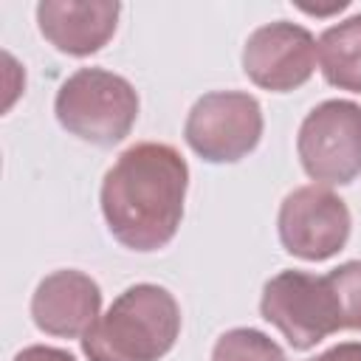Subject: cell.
Instances as JSON below:
<instances>
[{
  "mask_svg": "<svg viewBox=\"0 0 361 361\" xmlns=\"http://www.w3.org/2000/svg\"><path fill=\"white\" fill-rule=\"evenodd\" d=\"M189 166L158 141L127 147L102 180V214L110 234L130 251L164 248L183 220Z\"/></svg>",
  "mask_w": 361,
  "mask_h": 361,
  "instance_id": "cell-1",
  "label": "cell"
},
{
  "mask_svg": "<svg viewBox=\"0 0 361 361\" xmlns=\"http://www.w3.org/2000/svg\"><path fill=\"white\" fill-rule=\"evenodd\" d=\"M180 307L152 282L127 288L82 336L87 361H161L178 341Z\"/></svg>",
  "mask_w": 361,
  "mask_h": 361,
  "instance_id": "cell-2",
  "label": "cell"
},
{
  "mask_svg": "<svg viewBox=\"0 0 361 361\" xmlns=\"http://www.w3.org/2000/svg\"><path fill=\"white\" fill-rule=\"evenodd\" d=\"M54 113L71 135L96 147H113L130 135L138 118V93L113 71L79 68L59 85Z\"/></svg>",
  "mask_w": 361,
  "mask_h": 361,
  "instance_id": "cell-3",
  "label": "cell"
},
{
  "mask_svg": "<svg viewBox=\"0 0 361 361\" xmlns=\"http://www.w3.org/2000/svg\"><path fill=\"white\" fill-rule=\"evenodd\" d=\"M259 313L293 350H310L327 336L344 330L338 299L327 276L305 271H279L262 288Z\"/></svg>",
  "mask_w": 361,
  "mask_h": 361,
  "instance_id": "cell-4",
  "label": "cell"
},
{
  "mask_svg": "<svg viewBox=\"0 0 361 361\" xmlns=\"http://www.w3.org/2000/svg\"><path fill=\"white\" fill-rule=\"evenodd\" d=\"M296 152L307 178L344 186L361 175V107L347 99L316 104L296 135Z\"/></svg>",
  "mask_w": 361,
  "mask_h": 361,
  "instance_id": "cell-5",
  "label": "cell"
},
{
  "mask_svg": "<svg viewBox=\"0 0 361 361\" xmlns=\"http://www.w3.org/2000/svg\"><path fill=\"white\" fill-rule=\"evenodd\" d=\"M186 144L209 164H234L257 149L262 138V107L240 90L200 96L183 124Z\"/></svg>",
  "mask_w": 361,
  "mask_h": 361,
  "instance_id": "cell-6",
  "label": "cell"
},
{
  "mask_svg": "<svg viewBox=\"0 0 361 361\" xmlns=\"http://www.w3.org/2000/svg\"><path fill=\"white\" fill-rule=\"evenodd\" d=\"M350 226L353 220L347 203L336 192L316 183L293 189L282 200L276 217L282 248L307 262H322L338 254L347 245Z\"/></svg>",
  "mask_w": 361,
  "mask_h": 361,
  "instance_id": "cell-7",
  "label": "cell"
},
{
  "mask_svg": "<svg viewBox=\"0 0 361 361\" xmlns=\"http://www.w3.org/2000/svg\"><path fill=\"white\" fill-rule=\"evenodd\" d=\"M316 56V39L305 25L276 20L259 25L245 39L243 71L257 87L288 93L313 76Z\"/></svg>",
  "mask_w": 361,
  "mask_h": 361,
  "instance_id": "cell-8",
  "label": "cell"
},
{
  "mask_svg": "<svg viewBox=\"0 0 361 361\" xmlns=\"http://www.w3.org/2000/svg\"><path fill=\"white\" fill-rule=\"evenodd\" d=\"M102 290L96 279L65 268L48 274L31 296L34 324L56 338H82L99 319Z\"/></svg>",
  "mask_w": 361,
  "mask_h": 361,
  "instance_id": "cell-9",
  "label": "cell"
},
{
  "mask_svg": "<svg viewBox=\"0 0 361 361\" xmlns=\"http://www.w3.org/2000/svg\"><path fill=\"white\" fill-rule=\"evenodd\" d=\"M118 14L121 6L116 0H42L37 25L56 51L90 56L113 39Z\"/></svg>",
  "mask_w": 361,
  "mask_h": 361,
  "instance_id": "cell-10",
  "label": "cell"
},
{
  "mask_svg": "<svg viewBox=\"0 0 361 361\" xmlns=\"http://www.w3.org/2000/svg\"><path fill=\"white\" fill-rule=\"evenodd\" d=\"M316 54L327 85L361 93V14L330 25L319 37Z\"/></svg>",
  "mask_w": 361,
  "mask_h": 361,
  "instance_id": "cell-11",
  "label": "cell"
},
{
  "mask_svg": "<svg viewBox=\"0 0 361 361\" xmlns=\"http://www.w3.org/2000/svg\"><path fill=\"white\" fill-rule=\"evenodd\" d=\"M212 361H285V353L265 333L251 327H234L217 338Z\"/></svg>",
  "mask_w": 361,
  "mask_h": 361,
  "instance_id": "cell-12",
  "label": "cell"
},
{
  "mask_svg": "<svg viewBox=\"0 0 361 361\" xmlns=\"http://www.w3.org/2000/svg\"><path fill=\"white\" fill-rule=\"evenodd\" d=\"M327 282L338 299L344 330H361V259L333 268Z\"/></svg>",
  "mask_w": 361,
  "mask_h": 361,
  "instance_id": "cell-13",
  "label": "cell"
},
{
  "mask_svg": "<svg viewBox=\"0 0 361 361\" xmlns=\"http://www.w3.org/2000/svg\"><path fill=\"white\" fill-rule=\"evenodd\" d=\"M14 361H76L68 350L59 347H45V344H31L14 355Z\"/></svg>",
  "mask_w": 361,
  "mask_h": 361,
  "instance_id": "cell-14",
  "label": "cell"
},
{
  "mask_svg": "<svg viewBox=\"0 0 361 361\" xmlns=\"http://www.w3.org/2000/svg\"><path fill=\"white\" fill-rule=\"evenodd\" d=\"M310 361H361V341H341Z\"/></svg>",
  "mask_w": 361,
  "mask_h": 361,
  "instance_id": "cell-15",
  "label": "cell"
}]
</instances>
